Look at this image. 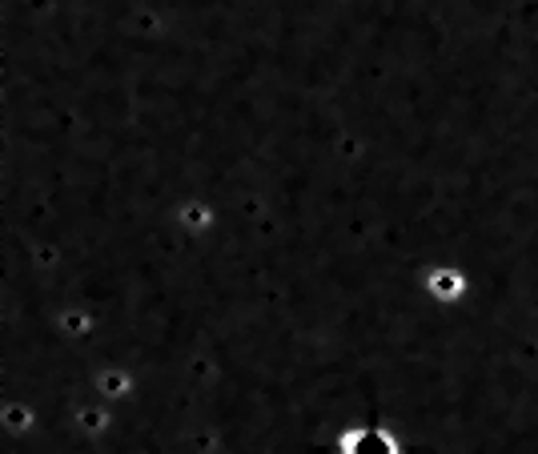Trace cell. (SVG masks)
<instances>
[{
	"label": "cell",
	"mask_w": 538,
	"mask_h": 454,
	"mask_svg": "<svg viewBox=\"0 0 538 454\" xmlns=\"http://www.w3.org/2000/svg\"><path fill=\"white\" fill-rule=\"evenodd\" d=\"M338 450H342V454H406L402 442L394 438V430L374 426V422L346 426V430L338 434Z\"/></svg>",
	"instance_id": "1"
},
{
	"label": "cell",
	"mask_w": 538,
	"mask_h": 454,
	"mask_svg": "<svg viewBox=\"0 0 538 454\" xmlns=\"http://www.w3.org/2000/svg\"><path fill=\"white\" fill-rule=\"evenodd\" d=\"M426 290H430L434 302H462L466 298V278L454 266H434L426 274Z\"/></svg>",
	"instance_id": "2"
}]
</instances>
